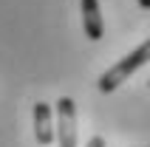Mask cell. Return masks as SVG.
Returning a JSON list of instances; mask_svg holds the SVG:
<instances>
[{"label":"cell","mask_w":150,"mask_h":147,"mask_svg":"<svg viewBox=\"0 0 150 147\" xmlns=\"http://www.w3.org/2000/svg\"><path fill=\"white\" fill-rule=\"evenodd\" d=\"M82 25H85V37L88 40H102L105 34V23H102V11H99V0H82Z\"/></svg>","instance_id":"obj_4"},{"label":"cell","mask_w":150,"mask_h":147,"mask_svg":"<svg viewBox=\"0 0 150 147\" xmlns=\"http://www.w3.org/2000/svg\"><path fill=\"white\" fill-rule=\"evenodd\" d=\"M34 139L40 147H48L54 141V122H51V105L37 102L34 105Z\"/></svg>","instance_id":"obj_3"},{"label":"cell","mask_w":150,"mask_h":147,"mask_svg":"<svg viewBox=\"0 0 150 147\" xmlns=\"http://www.w3.org/2000/svg\"><path fill=\"white\" fill-rule=\"evenodd\" d=\"M147 85H150V82H147Z\"/></svg>","instance_id":"obj_7"},{"label":"cell","mask_w":150,"mask_h":147,"mask_svg":"<svg viewBox=\"0 0 150 147\" xmlns=\"http://www.w3.org/2000/svg\"><path fill=\"white\" fill-rule=\"evenodd\" d=\"M147 62H150V37H147V40H144L136 51L125 54V57L119 59L116 65H110L108 71L99 76V82H96V85H99L102 93H110V90H116L119 85H122V82H125L127 76L133 74V71H139V68L147 65Z\"/></svg>","instance_id":"obj_1"},{"label":"cell","mask_w":150,"mask_h":147,"mask_svg":"<svg viewBox=\"0 0 150 147\" xmlns=\"http://www.w3.org/2000/svg\"><path fill=\"white\" fill-rule=\"evenodd\" d=\"M54 105H57V127H54L57 144L76 147V102L71 96H59Z\"/></svg>","instance_id":"obj_2"},{"label":"cell","mask_w":150,"mask_h":147,"mask_svg":"<svg viewBox=\"0 0 150 147\" xmlns=\"http://www.w3.org/2000/svg\"><path fill=\"white\" fill-rule=\"evenodd\" d=\"M85 147H105V139H102V136H91Z\"/></svg>","instance_id":"obj_5"},{"label":"cell","mask_w":150,"mask_h":147,"mask_svg":"<svg viewBox=\"0 0 150 147\" xmlns=\"http://www.w3.org/2000/svg\"><path fill=\"white\" fill-rule=\"evenodd\" d=\"M139 6H142L144 11H150V0H139Z\"/></svg>","instance_id":"obj_6"}]
</instances>
